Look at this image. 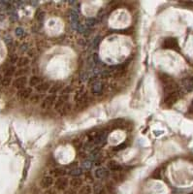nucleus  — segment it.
<instances>
[{
  "label": "nucleus",
  "instance_id": "nucleus-1",
  "mask_svg": "<svg viewBox=\"0 0 193 194\" xmlns=\"http://www.w3.org/2000/svg\"><path fill=\"white\" fill-rule=\"evenodd\" d=\"M163 48L164 49H175V51H179V43L176 38L169 37L166 38L163 42Z\"/></svg>",
  "mask_w": 193,
  "mask_h": 194
},
{
  "label": "nucleus",
  "instance_id": "nucleus-2",
  "mask_svg": "<svg viewBox=\"0 0 193 194\" xmlns=\"http://www.w3.org/2000/svg\"><path fill=\"white\" fill-rule=\"evenodd\" d=\"M179 92L178 91H175L172 93H169L167 94L166 96L164 98V104L166 105L167 107H171L173 106L175 103H177V101L179 100Z\"/></svg>",
  "mask_w": 193,
  "mask_h": 194
},
{
  "label": "nucleus",
  "instance_id": "nucleus-3",
  "mask_svg": "<svg viewBox=\"0 0 193 194\" xmlns=\"http://www.w3.org/2000/svg\"><path fill=\"white\" fill-rule=\"evenodd\" d=\"M69 185V181L67 178H58L54 181V187L58 191H64L67 189Z\"/></svg>",
  "mask_w": 193,
  "mask_h": 194
},
{
  "label": "nucleus",
  "instance_id": "nucleus-4",
  "mask_svg": "<svg viewBox=\"0 0 193 194\" xmlns=\"http://www.w3.org/2000/svg\"><path fill=\"white\" fill-rule=\"evenodd\" d=\"M39 185H40V187L43 188V189H49V188H51L54 185V180L51 176L44 177V178L40 181Z\"/></svg>",
  "mask_w": 193,
  "mask_h": 194
},
{
  "label": "nucleus",
  "instance_id": "nucleus-5",
  "mask_svg": "<svg viewBox=\"0 0 193 194\" xmlns=\"http://www.w3.org/2000/svg\"><path fill=\"white\" fill-rule=\"evenodd\" d=\"M56 96L51 94V95L47 96L45 99H44L41 107H42V109H49V108H51L53 105L56 104Z\"/></svg>",
  "mask_w": 193,
  "mask_h": 194
},
{
  "label": "nucleus",
  "instance_id": "nucleus-6",
  "mask_svg": "<svg viewBox=\"0 0 193 194\" xmlns=\"http://www.w3.org/2000/svg\"><path fill=\"white\" fill-rule=\"evenodd\" d=\"M27 82H28V80H27L26 77H19L14 81L13 86L20 90L25 87V86L27 85Z\"/></svg>",
  "mask_w": 193,
  "mask_h": 194
},
{
  "label": "nucleus",
  "instance_id": "nucleus-7",
  "mask_svg": "<svg viewBox=\"0 0 193 194\" xmlns=\"http://www.w3.org/2000/svg\"><path fill=\"white\" fill-rule=\"evenodd\" d=\"M31 93H32V88L31 87H24L23 90H20L18 92V96L20 99H28L31 97Z\"/></svg>",
  "mask_w": 193,
  "mask_h": 194
},
{
  "label": "nucleus",
  "instance_id": "nucleus-8",
  "mask_svg": "<svg viewBox=\"0 0 193 194\" xmlns=\"http://www.w3.org/2000/svg\"><path fill=\"white\" fill-rule=\"evenodd\" d=\"M163 90H164V92L166 93V94L172 93V92H175V91H178V85L176 84L174 81L173 82H168V84H166V85H163Z\"/></svg>",
  "mask_w": 193,
  "mask_h": 194
},
{
  "label": "nucleus",
  "instance_id": "nucleus-9",
  "mask_svg": "<svg viewBox=\"0 0 193 194\" xmlns=\"http://www.w3.org/2000/svg\"><path fill=\"white\" fill-rule=\"evenodd\" d=\"M68 98H69L68 95H61V96H60L57 99V100L56 101V104H54V108H56V111H59L60 109H61L64 106V105L67 103Z\"/></svg>",
  "mask_w": 193,
  "mask_h": 194
},
{
  "label": "nucleus",
  "instance_id": "nucleus-10",
  "mask_svg": "<svg viewBox=\"0 0 193 194\" xmlns=\"http://www.w3.org/2000/svg\"><path fill=\"white\" fill-rule=\"evenodd\" d=\"M51 174V177L53 178H63V177L66 175V171L63 168H54L53 170H51L49 172Z\"/></svg>",
  "mask_w": 193,
  "mask_h": 194
},
{
  "label": "nucleus",
  "instance_id": "nucleus-11",
  "mask_svg": "<svg viewBox=\"0 0 193 194\" xmlns=\"http://www.w3.org/2000/svg\"><path fill=\"white\" fill-rule=\"evenodd\" d=\"M94 176L95 178L97 179H104V178H107L109 176V171L106 168H103V167H99L95 170L94 172Z\"/></svg>",
  "mask_w": 193,
  "mask_h": 194
},
{
  "label": "nucleus",
  "instance_id": "nucleus-12",
  "mask_svg": "<svg viewBox=\"0 0 193 194\" xmlns=\"http://www.w3.org/2000/svg\"><path fill=\"white\" fill-rule=\"evenodd\" d=\"M51 84H49V82H41V84L39 86H37L35 87V90L37 92H39V93H44V92H46L48 90H49V88H51Z\"/></svg>",
  "mask_w": 193,
  "mask_h": 194
},
{
  "label": "nucleus",
  "instance_id": "nucleus-13",
  "mask_svg": "<svg viewBox=\"0 0 193 194\" xmlns=\"http://www.w3.org/2000/svg\"><path fill=\"white\" fill-rule=\"evenodd\" d=\"M69 184L73 189H77V188H81L82 186V180L79 177H76L69 181Z\"/></svg>",
  "mask_w": 193,
  "mask_h": 194
},
{
  "label": "nucleus",
  "instance_id": "nucleus-14",
  "mask_svg": "<svg viewBox=\"0 0 193 194\" xmlns=\"http://www.w3.org/2000/svg\"><path fill=\"white\" fill-rule=\"evenodd\" d=\"M104 90V85L101 84V82H94V84L92 85V88H91V90H92V93H94V94H101L102 91Z\"/></svg>",
  "mask_w": 193,
  "mask_h": 194
},
{
  "label": "nucleus",
  "instance_id": "nucleus-15",
  "mask_svg": "<svg viewBox=\"0 0 193 194\" xmlns=\"http://www.w3.org/2000/svg\"><path fill=\"white\" fill-rule=\"evenodd\" d=\"M41 82H43L42 79L39 77V76H32L30 79H29V85L30 86H39Z\"/></svg>",
  "mask_w": 193,
  "mask_h": 194
},
{
  "label": "nucleus",
  "instance_id": "nucleus-16",
  "mask_svg": "<svg viewBox=\"0 0 193 194\" xmlns=\"http://www.w3.org/2000/svg\"><path fill=\"white\" fill-rule=\"evenodd\" d=\"M29 62H30V60H29L28 57H23L19 58L18 62H16V65H18L19 67H20V68H24V67H26V66L29 64Z\"/></svg>",
  "mask_w": 193,
  "mask_h": 194
},
{
  "label": "nucleus",
  "instance_id": "nucleus-17",
  "mask_svg": "<svg viewBox=\"0 0 193 194\" xmlns=\"http://www.w3.org/2000/svg\"><path fill=\"white\" fill-rule=\"evenodd\" d=\"M108 167L109 169L111 171H114V172H118V171H120L121 169H122V167H121V165L118 164L117 161H110L108 163Z\"/></svg>",
  "mask_w": 193,
  "mask_h": 194
},
{
  "label": "nucleus",
  "instance_id": "nucleus-18",
  "mask_svg": "<svg viewBox=\"0 0 193 194\" xmlns=\"http://www.w3.org/2000/svg\"><path fill=\"white\" fill-rule=\"evenodd\" d=\"M105 189H106L107 193L109 194H115L117 189H115V186L114 185V181H108L106 185H105Z\"/></svg>",
  "mask_w": 193,
  "mask_h": 194
},
{
  "label": "nucleus",
  "instance_id": "nucleus-19",
  "mask_svg": "<svg viewBox=\"0 0 193 194\" xmlns=\"http://www.w3.org/2000/svg\"><path fill=\"white\" fill-rule=\"evenodd\" d=\"M71 110H72V105L67 102L61 109H60V110L58 111V112H59L60 114H61L62 115H66L69 114V113L71 112Z\"/></svg>",
  "mask_w": 193,
  "mask_h": 194
},
{
  "label": "nucleus",
  "instance_id": "nucleus-20",
  "mask_svg": "<svg viewBox=\"0 0 193 194\" xmlns=\"http://www.w3.org/2000/svg\"><path fill=\"white\" fill-rule=\"evenodd\" d=\"M62 84L61 82H56V84H54V85H53L52 86H51V88H49V93L51 94H53V95H54V94H56V92H58L60 90H61L62 88Z\"/></svg>",
  "mask_w": 193,
  "mask_h": 194
},
{
  "label": "nucleus",
  "instance_id": "nucleus-21",
  "mask_svg": "<svg viewBox=\"0 0 193 194\" xmlns=\"http://www.w3.org/2000/svg\"><path fill=\"white\" fill-rule=\"evenodd\" d=\"M93 190H92V187L89 185H82L80 189L78 194H92Z\"/></svg>",
  "mask_w": 193,
  "mask_h": 194
},
{
  "label": "nucleus",
  "instance_id": "nucleus-22",
  "mask_svg": "<svg viewBox=\"0 0 193 194\" xmlns=\"http://www.w3.org/2000/svg\"><path fill=\"white\" fill-rule=\"evenodd\" d=\"M159 80H160V81L162 82V84H163V85H166V84H168V82H173V81H174V80H173L172 78H171L169 75L165 74V73H161V74H159Z\"/></svg>",
  "mask_w": 193,
  "mask_h": 194
},
{
  "label": "nucleus",
  "instance_id": "nucleus-23",
  "mask_svg": "<svg viewBox=\"0 0 193 194\" xmlns=\"http://www.w3.org/2000/svg\"><path fill=\"white\" fill-rule=\"evenodd\" d=\"M93 190V193L94 194H107V191L105 189V186H103L102 185H96L94 186V189Z\"/></svg>",
  "mask_w": 193,
  "mask_h": 194
},
{
  "label": "nucleus",
  "instance_id": "nucleus-24",
  "mask_svg": "<svg viewBox=\"0 0 193 194\" xmlns=\"http://www.w3.org/2000/svg\"><path fill=\"white\" fill-rule=\"evenodd\" d=\"M16 74V68L15 66H9V67L5 70V73H4V77L6 78H11L13 75Z\"/></svg>",
  "mask_w": 193,
  "mask_h": 194
},
{
  "label": "nucleus",
  "instance_id": "nucleus-25",
  "mask_svg": "<svg viewBox=\"0 0 193 194\" xmlns=\"http://www.w3.org/2000/svg\"><path fill=\"white\" fill-rule=\"evenodd\" d=\"M69 174L71 176H73L74 178H76V177H80L82 174V168H73L69 172Z\"/></svg>",
  "mask_w": 193,
  "mask_h": 194
},
{
  "label": "nucleus",
  "instance_id": "nucleus-26",
  "mask_svg": "<svg viewBox=\"0 0 193 194\" xmlns=\"http://www.w3.org/2000/svg\"><path fill=\"white\" fill-rule=\"evenodd\" d=\"M92 166V163L90 160H85V161H82V170H89Z\"/></svg>",
  "mask_w": 193,
  "mask_h": 194
},
{
  "label": "nucleus",
  "instance_id": "nucleus-27",
  "mask_svg": "<svg viewBox=\"0 0 193 194\" xmlns=\"http://www.w3.org/2000/svg\"><path fill=\"white\" fill-rule=\"evenodd\" d=\"M28 72V69L26 68H21V69H19V71L16 72V77H25V74Z\"/></svg>",
  "mask_w": 193,
  "mask_h": 194
},
{
  "label": "nucleus",
  "instance_id": "nucleus-28",
  "mask_svg": "<svg viewBox=\"0 0 193 194\" xmlns=\"http://www.w3.org/2000/svg\"><path fill=\"white\" fill-rule=\"evenodd\" d=\"M35 18L38 21H42L44 19H45V12H43V11H41V10L37 11Z\"/></svg>",
  "mask_w": 193,
  "mask_h": 194
},
{
  "label": "nucleus",
  "instance_id": "nucleus-29",
  "mask_svg": "<svg viewBox=\"0 0 193 194\" xmlns=\"http://www.w3.org/2000/svg\"><path fill=\"white\" fill-rule=\"evenodd\" d=\"M127 148V143H122V144H120V145L117 146V147H115L113 148V151L115 152H119V151H122V149L126 148Z\"/></svg>",
  "mask_w": 193,
  "mask_h": 194
},
{
  "label": "nucleus",
  "instance_id": "nucleus-30",
  "mask_svg": "<svg viewBox=\"0 0 193 194\" xmlns=\"http://www.w3.org/2000/svg\"><path fill=\"white\" fill-rule=\"evenodd\" d=\"M0 82H1V85H2L3 86H10V84H11V78H6V77H4Z\"/></svg>",
  "mask_w": 193,
  "mask_h": 194
},
{
  "label": "nucleus",
  "instance_id": "nucleus-31",
  "mask_svg": "<svg viewBox=\"0 0 193 194\" xmlns=\"http://www.w3.org/2000/svg\"><path fill=\"white\" fill-rule=\"evenodd\" d=\"M9 60H10L11 63H16V62H18L19 57H18V55H16V54H11L10 57H9Z\"/></svg>",
  "mask_w": 193,
  "mask_h": 194
},
{
  "label": "nucleus",
  "instance_id": "nucleus-32",
  "mask_svg": "<svg viewBox=\"0 0 193 194\" xmlns=\"http://www.w3.org/2000/svg\"><path fill=\"white\" fill-rule=\"evenodd\" d=\"M39 100H40V96L39 95H32L31 97H30V102L31 103H38L39 102Z\"/></svg>",
  "mask_w": 193,
  "mask_h": 194
},
{
  "label": "nucleus",
  "instance_id": "nucleus-33",
  "mask_svg": "<svg viewBox=\"0 0 193 194\" xmlns=\"http://www.w3.org/2000/svg\"><path fill=\"white\" fill-rule=\"evenodd\" d=\"M44 194H57V190L56 188H49V189H46V191L44 192Z\"/></svg>",
  "mask_w": 193,
  "mask_h": 194
},
{
  "label": "nucleus",
  "instance_id": "nucleus-34",
  "mask_svg": "<svg viewBox=\"0 0 193 194\" xmlns=\"http://www.w3.org/2000/svg\"><path fill=\"white\" fill-rule=\"evenodd\" d=\"M86 181H87L93 182V181H94V179H93V176L91 175L90 172H87V173L86 174Z\"/></svg>",
  "mask_w": 193,
  "mask_h": 194
},
{
  "label": "nucleus",
  "instance_id": "nucleus-35",
  "mask_svg": "<svg viewBox=\"0 0 193 194\" xmlns=\"http://www.w3.org/2000/svg\"><path fill=\"white\" fill-rule=\"evenodd\" d=\"M24 31L23 28H16V35L18 36V37H21V36H24Z\"/></svg>",
  "mask_w": 193,
  "mask_h": 194
},
{
  "label": "nucleus",
  "instance_id": "nucleus-36",
  "mask_svg": "<svg viewBox=\"0 0 193 194\" xmlns=\"http://www.w3.org/2000/svg\"><path fill=\"white\" fill-rule=\"evenodd\" d=\"M152 177H153V179H160L161 178V174H160V170L157 169L154 173L152 174Z\"/></svg>",
  "mask_w": 193,
  "mask_h": 194
},
{
  "label": "nucleus",
  "instance_id": "nucleus-37",
  "mask_svg": "<svg viewBox=\"0 0 193 194\" xmlns=\"http://www.w3.org/2000/svg\"><path fill=\"white\" fill-rule=\"evenodd\" d=\"M190 108H192V109H193V101H192V103H191V106H190Z\"/></svg>",
  "mask_w": 193,
  "mask_h": 194
},
{
  "label": "nucleus",
  "instance_id": "nucleus-38",
  "mask_svg": "<svg viewBox=\"0 0 193 194\" xmlns=\"http://www.w3.org/2000/svg\"><path fill=\"white\" fill-rule=\"evenodd\" d=\"M1 80H2V77H1V75H0V82H1Z\"/></svg>",
  "mask_w": 193,
  "mask_h": 194
}]
</instances>
